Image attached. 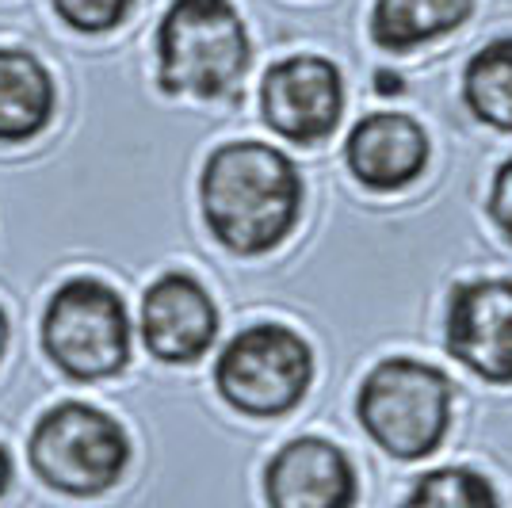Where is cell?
<instances>
[{
	"instance_id": "4",
	"label": "cell",
	"mask_w": 512,
	"mask_h": 508,
	"mask_svg": "<svg viewBox=\"0 0 512 508\" xmlns=\"http://www.w3.org/2000/svg\"><path fill=\"white\" fill-rule=\"evenodd\" d=\"M31 470L65 497H100L123 478L130 440L111 413L88 402L46 409L27 440Z\"/></svg>"
},
{
	"instance_id": "12",
	"label": "cell",
	"mask_w": 512,
	"mask_h": 508,
	"mask_svg": "<svg viewBox=\"0 0 512 508\" xmlns=\"http://www.w3.org/2000/svg\"><path fill=\"white\" fill-rule=\"evenodd\" d=\"M58 107L54 77L35 54L0 46V142L20 146L43 134Z\"/></svg>"
},
{
	"instance_id": "3",
	"label": "cell",
	"mask_w": 512,
	"mask_h": 508,
	"mask_svg": "<svg viewBox=\"0 0 512 508\" xmlns=\"http://www.w3.org/2000/svg\"><path fill=\"white\" fill-rule=\"evenodd\" d=\"M356 417L386 455L402 463L428 459L448 436L451 382L432 363L390 356L360 382Z\"/></svg>"
},
{
	"instance_id": "5",
	"label": "cell",
	"mask_w": 512,
	"mask_h": 508,
	"mask_svg": "<svg viewBox=\"0 0 512 508\" xmlns=\"http://www.w3.org/2000/svg\"><path fill=\"white\" fill-rule=\"evenodd\" d=\"M43 348L77 382L119 375L130 363L127 302L104 279H65L43 310Z\"/></svg>"
},
{
	"instance_id": "18",
	"label": "cell",
	"mask_w": 512,
	"mask_h": 508,
	"mask_svg": "<svg viewBox=\"0 0 512 508\" xmlns=\"http://www.w3.org/2000/svg\"><path fill=\"white\" fill-rule=\"evenodd\" d=\"M375 88L386 92V96H394V92H402V77H394V73L379 69V73H375Z\"/></svg>"
},
{
	"instance_id": "11",
	"label": "cell",
	"mask_w": 512,
	"mask_h": 508,
	"mask_svg": "<svg viewBox=\"0 0 512 508\" xmlns=\"http://www.w3.org/2000/svg\"><path fill=\"white\" fill-rule=\"evenodd\" d=\"M348 172L371 191H398L428 165V134L402 111H379L360 119L344 142Z\"/></svg>"
},
{
	"instance_id": "19",
	"label": "cell",
	"mask_w": 512,
	"mask_h": 508,
	"mask_svg": "<svg viewBox=\"0 0 512 508\" xmlns=\"http://www.w3.org/2000/svg\"><path fill=\"white\" fill-rule=\"evenodd\" d=\"M8 486H12V459H8V451L0 447V497H4Z\"/></svg>"
},
{
	"instance_id": "6",
	"label": "cell",
	"mask_w": 512,
	"mask_h": 508,
	"mask_svg": "<svg viewBox=\"0 0 512 508\" xmlns=\"http://www.w3.org/2000/svg\"><path fill=\"white\" fill-rule=\"evenodd\" d=\"M314 382L310 344L276 321L249 325L214 363V386L222 402L245 417H283L306 398Z\"/></svg>"
},
{
	"instance_id": "14",
	"label": "cell",
	"mask_w": 512,
	"mask_h": 508,
	"mask_svg": "<svg viewBox=\"0 0 512 508\" xmlns=\"http://www.w3.org/2000/svg\"><path fill=\"white\" fill-rule=\"evenodd\" d=\"M463 100L478 123L512 134V35L486 43L463 69Z\"/></svg>"
},
{
	"instance_id": "8",
	"label": "cell",
	"mask_w": 512,
	"mask_h": 508,
	"mask_svg": "<svg viewBox=\"0 0 512 508\" xmlns=\"http://www.w3.org/2000/svg\"><path fill=\"white\" fill-rule=\"evenodd\" d=\"M448 352L478 379L512 382V279H467L448 298Z\"/></svg>"
},
{
	"instance_id": "2",
	"label": "cell",
	"mask_w": 512,
	"mask_h": 508,
	"mask_svg": "<svg viewBox=\"0 0 512 508\" xmlns=\"http://www.w3.org/2000/svg\"><path fill=\"white\" fill-rule=\"evenodd\" d=\"M253 58L234 0H172L157 27V85L169 96L218 100Z\"/></svg>"
},
{
	"instance_id": "7",
	"label": "cell",
	"mask_w": 512,
	"mask_h": 508,
	"mask_svg": "<svg viewBox=\"0 0 512 508\" xmlns=\"http://www.w3.org/2000/svg\"><path fill=\"white\" fill-rule=\"evenodd\" d=\"M260 115L279 138L295 146L329 138L344 115L341 69L318 54H295L268 65L260 81Z\"/></svg>"
},
{
	"instance_id": "13",
	"label": "cell",
	"mask_w": 512,
	"mask_h": 508,
	"mask_svg": "<svg viewBox=\"0 0 512 508\" xmlns=\"http://www.w3.org/2000/svg\"><path fill=\"white\" fill-rule=\"evenodd\" d=\"M470 12L474 0H375L371 39L390 54H406L451 35L470 20Z\"/></svg>"
},
{
	"instance_id": "10",
	"label": "cell",
	"mask_w": 512,
	"mask_h": 508,
	"mask_svg": "<svg viewBox=\"0 0 512 508\" xmlns=\"http://www.w3.org/2000/svg\"><path fill=\"white\" fill-rule=\"evenodd\" d=\"M356 470L337 444L299 436L264 466L268 508H356Z\"/></svg>"
},
{
	"instance_id": "17",
	"label": "cell",
	"mask_w": 512,
	"mask_h": 508,
	"mask_svg": "<svg viewBox=\"0 0 512 508\" xmlns=\"http://www.w3.org/2000/svg\"><path fill=\"white\" fill-rule=\"evenodd\" d=\"M490 218H493V226L512 241V157L497 169V176H493Z\"/></svg>"
},
{
	"instance_id": "20",
	"label": "cell",
	"mask_w": 512,
	"mask_h": 508,
	"mask_svg": "<svg viewBox=\"0 0 512 508\" xmlns=\"http://www.w3.org/2000/svg\"><path fill=\"white\" fill-rule=\"evenodd\" d=\"M4 352H8V318L0 310V360H4Z\"/></svg>"
},
{
	"instance_id": "15",
	"label": "cell",
	"mask_w": 512,
	"mask_h": 508,
	"mask_svg": "<svg viewBox=\"0 0 512 508\" xmlns=\"http://www.w3.org/2000/svg\"><path fill=\"white\" fill-rule=\"evenodd\" d=\"M402 508H501L486 474L470 466H440L421 474Z\"/></svg>"
},
{
	"instance_id": "9",
	"label": "cell",
	"mask_w": 512,
	"mask_h": 508,
	"mask_svg": "<svg viewBox=\"0 0 512 508\" xmlns=\"http://www.w3.org/2000/svg\"><path fill=\"white\" fill-rule=\"evenodd\" d=\"M218 337L211 291L188 272H165L142 298V340L161 363H195Z\"/></svg>"
},
{
	"instance_id": "16",
	"label": "cell",
	"mask_w": 512,
	"mask_h": 508,
	"mask_svg": "<svg viewBox=\"0 0 512 508\" xmlns=\"http://www.w3.org/2000/svg\"><path fill=\"white\" fill-rule=\"evenodd\" d=\"M134 0H54V12L81 35H104L130 16Z\"/></svg>"
},
{
	"instance_id": "1",
	"label": "cell",
	"mask_w": 512,
	"mask_h": 508,
	"mask_svg": "<svg viewBox=\"0 0 512 508\" xmlns=\"http://www.w3.org/2000/svg\"><path fill=\"white\" fill-rule=\"evenodd\" d=\"M199 203L222 249L237 256L272 253L299 222L302 176L295 161L268 142H226L203 165Z\"/></svg>"
}]
</instances>
